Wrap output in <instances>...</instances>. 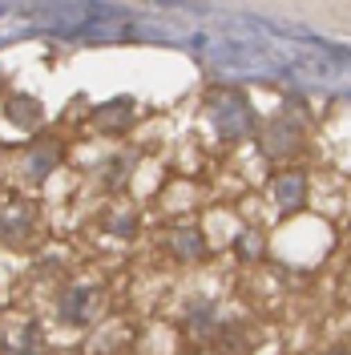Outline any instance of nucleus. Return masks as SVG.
<instances>
[{"mask_svg": "<svg viewBox=\"0 0 351 355\" xmlns=\"http://www.w3.org/2000/svg\"><path fill=\"white\" fill-rule=\"evenodd\" d=\"M93 307H97V291L85 287V283H73V287L61 291V299H57V319L69 323V327H81L93 319Z\"/></svg>", "mask_w": 351, "mask_h": 355, "instance_id": "obj_2", "label": "nucleus"}, {"mask_svg": "<svg viewBox=\"0 0 351 355\" xmlns=\"http://www.w3.org/2000/svg\"><path fill=\"white\" fill-rule=\"evenodd\" d=\"M250 130V110L239 97H222V113H219V133L222 137H239Z\"/></svg>", "mask_w": 351, "mask_h": 355, "instance_id": "obj_4", "label": "nucleus"}, {"mask_svg": "<svg viewBox=\"0 0 351 355\" xmlns=\"http://www.w3.org/2000/svg\"><path fill=\"white\" fill-rule=\"evenodd\" d=\"M4 113H8V121H12V125H21V130H37L44 110H41V101H37V97H24V93H17V97H8Z\"/></svg>", "mask_w": 351, "mask_h": 355, "instance_id": "obj_5", "label": "nucleus"}, {"mask_svg": "<svg viewBox=\"0 0 351 355\" xmlns=\"http://www.w3.org/2000/svg\"><path fill=\"white\" fill-rule=\"evenodd\" d=\"M37 230V206L24 198H12L0 206V243H24Z\"/></svg>", "mask_w": 351, "mask_h": 355, "instance_id": "obj_1", "label": "nucleus"}, {"mask_svg": "<svg viewBox=\"0 0 351 355\" xmlns=\"http://www.w3.org/2000/svg\"><path fill=\"white\" fill-rule=\"evenodd\" d=\"M57 154H61L57 146H41V150H33V154H28V162H24V174L33 178V182H41V178L57 166Z\"/></svg>", "mask_w": 351, "mask_h": 355, "instance_id": "obj_6", "label": "nucleus"}, {"mask_svg": "<svg viewBox=\"0 0 351 355\" xmlns=\"http://www.w3.org/2000/svg\"><path fill=\"white\" fill-rule=\"evenodd\" d=\"M174 246H178L182 259H194L198 250H202V239H198V230H182V234L174 239Z\"/></svg>", "mask_w": 351, "mask_h": 355, "instance_id": "obj_8", "label": "nucleus"}, {"mask_svg": "<svg viewBox=\"0 0 351 355\" xmlns=\"http://www.w3.org/2000/svg\"><path fill=\"white\" fill-rule=\"evenodd\" d=\"M275 198L283 202L286 210H295V206H303V198H307V190H303V178L291 174V178H279L275 182Z\"/></svg>", "mask_w": 351, "mask_h": 355, "instance_id": "obj_7", "label": "nucleus"}, {"mask_svg": "<svg viewBox=\"0 0 351 355\" xmlns=\"http://www.w3.org/2000/svg\"><path fill=\"white\" fill-rule=\"evenodd\" d=\"M327 355H351V352H327Z\"/></svg>", "mask_w": 351, "mask_h": 355, "instance_id": "obj_9", "label": "nucleus"}, {"mask_svg": "<svg viewBox=\"0 0 351 355\" xmlns=\"http://www.w3.org/2000/svg\"><path fill=\"white\" fill-rule=\"evenodd\" d=\"M44 347V335H41V323L37 319H21L12 323L4 339H0V355H41Z\"/></svg>", "mask_w": 351, "mask_h": 355, "instance_id": "obj_3", "label": "nucleus"}]
</instances>
